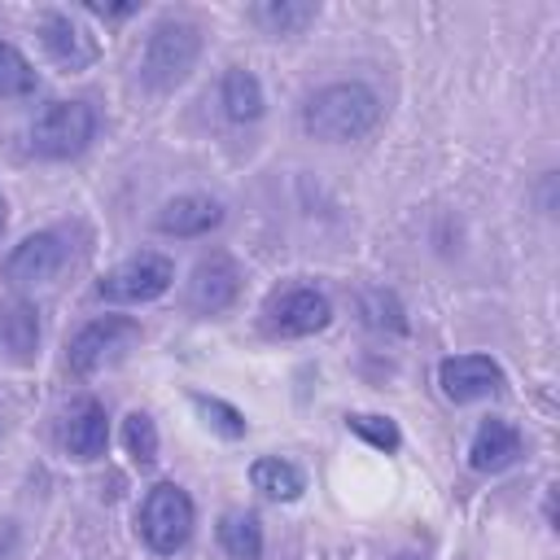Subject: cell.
Segmentation results:
<instances>
[{
  "instance_id": "obj_1",
  "label": "cell",
  "mask_w": 560,
  "mask_h": 560,
  "mask_svg": "<svg viewBox=\"0 0 560 560\" xmlns=\"http://www.w3.org/2000/svg\"><path fill=\"white\" fill-rule=\"evenodd\" d=\"M376 118H381V101L363 83H328L302 109V122L315 140H359L363 131L376 127Z\"/></svg>"
},
{
  "instance_id": "obj_2",
  "label": "cell",
  "mask_w": 560,
  "mask_h": 560,
  "mask_svg": "<svg viewBox=\"0 0 560 560\" xmlns=\"http://www.w3.org/2000/svg\"><path fill=\"white\" fill-rule=\"evenodd\" d=\"M197 52H201V35L192 22H158L149 44H144V61H140V74L149 88L166 92L175 83L188 79V70L197 66Z\"/></svg>"
},
{
  "instance_id": "obj_3",
  "label": "cell",
  "mask_w": 560,
  "mask_h": 560,
  "mask_svg": "<svg viewBox=\"0 0 560 560\" xmlns=\"http://www.w3.org/2000/svg\"><path fill=\"white\" fill-rule=\"evenodd\" d=\"M96 136V114L88 101H52L31 127V144L44 158H74L92 144Z\"/></svg>"
},
{
  "instance_id": "obj_4",
  "label": "cell",
  "mask_w": 560,
  "mask_h": 560,
  "mask_svg": "<svg viewBox=\"0 0 560 560\" xmlns=\"http://www.w3.org/2000/svg\"><path fill=\"white\" fill-rule=\"evenodd\" d=\"M192 521H197L192 499L171 481L153 486L144 508H140V534H144V542L153 551H179L188 542V534H192Z\"/></svg>"
},
{
  "instance_id": "obj_5",
  "label": "cell",
  "mask_w": 560,
  "mask_h": 560,
  "mask_svg": "<svg viewBox=\"0 0 560 560\" xmlns=\"http://www.w3.org/2000/svg\"><path fill=\"white\" fill-rule=\"evenodd\" d=\"M171 280H175V262L166 254H136L114 271H105L96 293L105 302H153L171 289Z\"/></svg>"
},
{
  "instance_id": "obj_6",
  "label": "cell",
  "mask_w": 560,
  "mask_h": 560,
  "mask_svg": "<svg viewBox=\"0 0 560 560\" xmlns=\"http://www.w3.org/2000/svg\"><path fill=\"white\" fill-rule=\"evenodd\" d=\"M328 319H332V302L319 289H284L262 311V328L271 337H311L328 328Z\"/></svg>"
},
{
  "instance_id": "obj_7",
  "label": "cell",
  "mask_w": 560,
  "mask_h": 560,
  "mask_svg": "<svg viewBox=\"0 0 560 560\" xmlns=\"http://www.w3.org/2000/svg\"><path fill=\"white\" fill-rule=\"evenodd\" d=\"M140 337V324L122 319V315H105V319H92L83 324L74 337H70V368L74 372H101L105 363H114L131 341Z\"/></svg>"
},
{
  "instance_id": "obj_8",
  "label": "cell",
  "mask_w": 560,
  "mask_h": 560,
  "mask_svg": "<svg viewBox=\"0 0 560 560\" xmlns=\"http://www.w3.org/2000/svg\"><path fill=\"white\" fill-rule=\"evenodd\" d=\"M70 262V241L61 232H35L4 258V280L13 284H39L52 280Z\"/></svg>"
},
{
  "instance_id": "obj_9",
  "label": "cell",
  "mask_w": 560,
  "mask_h": 560,
  "mask_svg": "<svg viewBox=\"0 0 560 560\" xmlns=\"http://www.w3.org/2000/svg\"><path fill=\"white\" fill-rule=\"evenodd\" d=\"M438 385L451 402H477L503 385V372L486 354H455V359L438 363Z\"/></svg>"
},
{
  "instance_id": "obj_10",
  "label": "cell",
  "mask_w": 560,
  "mask_h": 560,
  "mask_svg": "<svg viewBox=\"0 0 560 560\" xmlns=\"http://www.w3.org/2000/svg\"><path fill=\"white\" fill-rule=\"evenodd\" d=\"M236 293H241V271H236V262L223 254V249H214V254H206L197 267H192V280H188V302L197 306V311H223V306H232L236 302Z\"/></svg>"
},
{
  "instance_id": "obj_11",
  "label": "cell",
  "mask_w": 560,
  "mask_h": 560,
  "mask_svg": "<svg viewBox=\"0 0 560 560\" xmlns=\"http://www.w3.org/2000/svg\"><path fill=\"white\" fill-rule=\"evenodd\" d=\"M61 442H66L70 455L96 459V455L105 451V442H109V416H105V407H101L96 398L70 402V411H66V420H61Z\"/></svg>"
},
{
  "instance_id": "obj_12",
  "label": "cell",
  "mask_w": 560,
  "mask_h": 560,
  "mask_svg": "<svg viewBox=\"0 0 560 560\" xmlns=\"http://www.w3.org/2000/svg\"><path fill=\"white\" fill-rule=\"evenodd\" d=\"M516 455H521V433L508 420L490 416L477 424V433L468 442V464L477 472H503L508 464H516Z\"/></svg>"
},
{
  "instance_id": "obj_13",
  "label": "cell",
  "mask_w": 560,
  "mask_h": 560,
  "mask_svg": "<svg viewBox=\"0 0 560 560\" xmlns=\"http://www.w3.org/2000/svg\"><path fill=\"white\" fill-rule=\"evenodd\" d=\"M219 223H223V206L214 197H201V192H184L158 210V228L171 236H201Z\"/></svg>"
},
{
  "instance_id": "obj_14",
  "label": "cell",
  "mask_w": 560,
  "mask_h": 560,
  "mask_svg": "<svg viewBox=\"0 0 560 560\" xmlns=\"http://www.w3.org/2000/svg\"><path fill=\"white\" fill-rule=\"evenodd\" d=\"M39 39H44V48H48L61 66H70V70L96 61V44H92V35H88L83 26H74L66 13H44V18H39Z\"/></svg>"
},
{
  "instance_id": "obj_15",
  "label": "cell",
  "mask_w": 560,
  "mask_h": 560,
  "mask_svg": "<svg viewBox=\"0 0 560 560\" xmlns=\"http://www.w3.org/2000/svg\"><path fill=\"white\" fill-rule=\"evenodd\" d=\"M39 346V311L26 298L0 302V350L18 363H26Z\"/></svg>"
},
{
  "instance_id": "obj_16",
  "label": "cell",
  "mask_w": 560,
  "mask_h": 560,
  "mask_svg": "<svg viewBox=\"0 0 560 560\" xmlns=\"http://www.w3.org/2000/svg\"><path fill=\"white\" fill-rule=\"evenodd\" d=\"M219 101H223V114H228L232 122H254V118L262 114V83H258L249 70L232 66V70L223 74V83H219Z\"/></svg>"
},
{
  "instance_id": "obj_17",
  "label": "cell",
  "mask_w": 560,
  "mask_h": 560,
  "mask_svg": "<svg viewBox=\"0 0 560 560\" xmlns=\"http://www.w3.org/2000/svg\"><path fill=\"white\" fill-rule=\"evenodd\" d=\"M219 547L232 560H258L262 556V525L254 512H223L219 521Z\"/></svg>"
},
{
  "instance_id": "obj_18",
  "label": "cell",
  "mask_w": 560,
  "mask_h": 560,
  "mask_svg": "<svg viewBox=\"0 0 560 560\" xmlns=\"http://www.w3.org/2000/svg\"><path fill=\"white\" fill-rule=\"evenodd\" d=\"M249 481H254V490H262L267 499H280V503H289V499L302 494V472H298L289 459H280V455H262V459H254Z\"/></svg>"
},
{
  "instance_id": "obj_19",
  "label": "cell",
  "mask_w": 560,
  "mask_h": 560,
  "mask_svg": "<svg viewBox=\"0 0 560 560\" xmlns=\"http://www.w3.org/2000/svg\"><path fill=\"white\" fill-rule=\"evenodd\" d=\"M315 4H306V0H271V4H258L254 9V22L258 26H267L271 35H293V31H302L306 22H315Z\"/></svg>"
},
{
  "instance_id": "obj_20",
  "label": "cell",
  "mask_w": 560,
  "mask_h": 560,
  "mask_svg": "<svg viewBox=\"0 0 560 560\" xmlns=\"http://www.w3.org/2000/svg\"><path fill=\"white\" fill-rule=\"evenodd\" d=\"M35 83V66L9 39H0V96H31Z\"/></svg>"
},
{
  "instance_id": "obj_21",
  "label": "cell",
  "mask_w": 560,
  "mask_h": 560,
  "mask_svg": "<svg viewBox=\"0 0 560 560\" xmlns=\"http://www.w3.org/2000/svg\"><path fill=\"white\" fill-rule=\"evenodd\" d=\"M122 442H127V455L136 464H153L158 459V429H153V420L144 411H131L122 420Z\"/></svg>"
},
{
  "instance_id": "obj_22",
  "label": "cell",
  "mask_w": 560,
  "mask_h": 560,
  "mask_svg": "<svg viewBox=\"0 0 560 560\" xmlns=\"http://www.w3.org/2000/svg\"><path fill=\"white\" fill-rule=\"evenodd\" d=\"M346 424L363 438V442H372V446H381V451H398V424L389 420V416H346Z\"/></svg>"
},
{
  "instance_id": "obj_23",
  "label": "cell",
  "mask_w": 560,
  "mask_h": 560,
  "mask_svg": "<svg viewBox=\"0 0 560 560\" xmlns=\"http://www.w3.org/2000/svg\"><path fill=\"white\" fill-rule=\"evenodd\" d=\"M192 402H197V411L206 416V424L219 429L223 438H241V433H245V420H241L236 407H228V402H219V398H201V394H197Z\"/></svg>"
},
{
  "instance_id": "obj_24",
  "label": "cell",
  "mask_w": 560,
  "mask_h": 560,
  "mask_svg": "<svg viewBox=\"0 0 560 560\" xmlns=\"http://www.w3.org/2000/svg\"><path fill=\"white\" fill-rule=\"evenodd\" d=\"M88 9L101 13V18H127V13H136V4H96V0H92Z\"/></svg>"
},
{
  "instance_id": "obj_25",
  "label": "cell",
  "mask_w": 560,
  "mask_h": 560,
  "mask_svg": "<svg viewBox=\"0 0 560 560\" xmlns=\"http://www.w3.org/2000/svg\"><path fill=\"white\" fill-rule=\"evenodd\" d=\"M0 232H4V197H0Z\"/></svg>"
},
{
  "instance_id": "obj_26",
  "label": "cell",
  "mask_w": 560,
  "mask_h": 560,
  "mask_svg": "<svg viewBox=\"0 0 560 560\" xmlns=\"http://www.w3.org/2000/svg\"><path fill=\"white\" fill-rule=\"evenodd\" d=\"M394 560H420V556H411V551H407V556H394Z\"/></svg>"
}]
</instances>
